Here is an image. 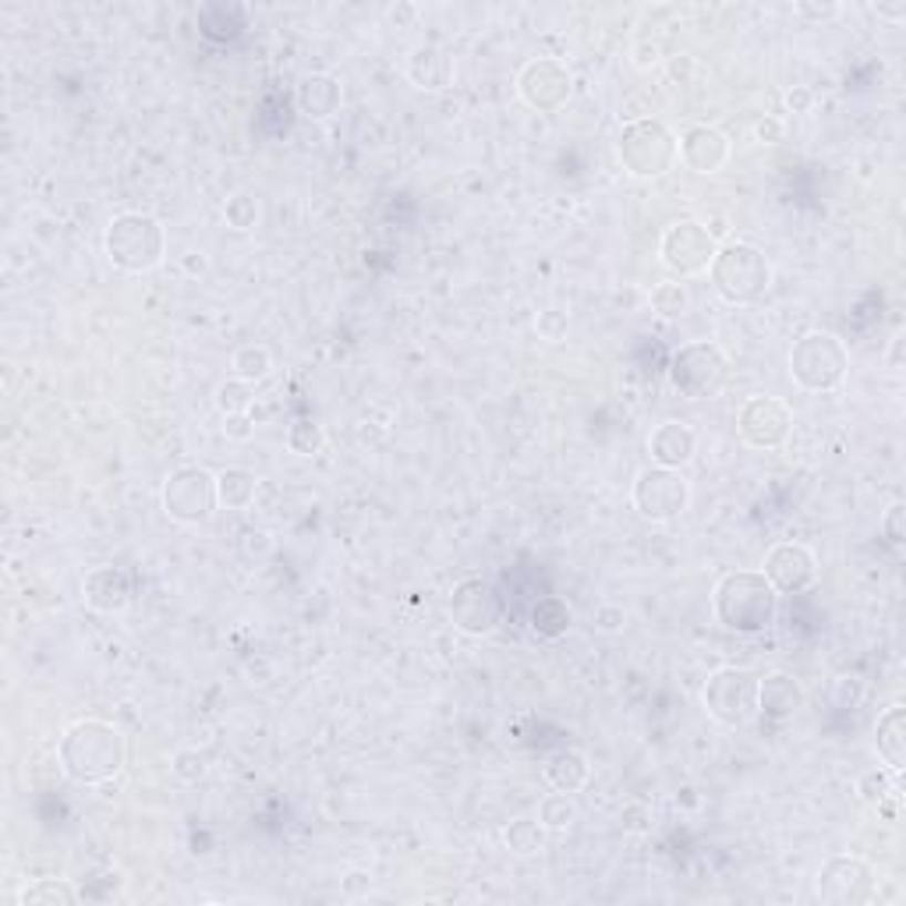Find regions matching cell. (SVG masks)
I'll use <instances>...</instances> for the list:
<instances>
[{
    "instance_id": "6da1fadb",
    "label": "cell",
    "mask_w": 906,
    "mask_h": 906,
    "mask_svg": "<svg viewBox=\"0 0 906 906\" xmlns=\"http://www.w3.org/2000/svg\"><path fill=\"white\" fill-rule=\"evenodd\" d=\"M61 769L71 783L100 786L121 775L128 761V740L106 719H79L61 737Z\"/></svg>"
},
{
    "instance_id": "7a4b0ae2",
    "label": "cell",
    "mask_w": 906,
    "mask_h": 906,
    "mask_svg": "<svg viewBox=\"0 0 906 906\" xmlns=\"http://www.w3.org/2000/svg\"><path fill=\"white\" fill-rule=\"evenodd\" d=\"M712 612L730 634H765L779 616V591L761 570H730L712 591Z\"/></svg>"
},
{
    "instance_id": "3957f363",
    "label": "cell",
    "mask_w": 906,
    "mask_h": 906,
    "mask_svg": "<svg viewBox=\"0 0 906 906\" xmlns=\"http://www.w3.org/2000/svg\"><path fill=\"white\" fill-rule=\"evenodd\" d=\"M709 274H712L715 295L730 305H758L772 291V262L765 251L751 241L719 245Z\"/></svg>"
},
{
    "instance_id": "277c9868",
    "label": "cell",
    "mask_w": 906,
    "mask_h": 906,
    "mask_svg": "<svg viewBox=\"0 0 906 906\" xmlns=\"http://www.w3.org/2000/svg\"><path fill=\"white\" fill-rule=\"evenodd\" d=\"M103 251L121 274H150L163 262L167 234L150 213H121L103 230Z\"/></svg>"
},
{
    "instance_id": "5b68a950",
    "label": "cell",
    "mask_w": 906,
    "mask_h": 906,
    "mask_svg": "<svg viewBox=\"0 0 906 906\" xmlns=\"http://www.w3.org/2000/svg\"><path fill=\"white\" fill-rule=\"evenodd\" d=\"M850 369L846 343L828 330H807L790 348V379L807 393H832Z\"/></svg>"
},
{
    "instance_id": "8992f818",
    "label": "cell",
    "mask_w": 906,
    "mask_h": 906,
    "mask_svg": "<svg viewBox=\"0 0 906 906\" xmlns=\"http://www.w3.org/2000/svg\"><path fill=\"white\" fill-rule=\"evenodd\" d=\"M616 153H620V163L627 167V174L645 177V181L662 177L680 156L673 132H669L662 121H651V117L624 124L620 142H616Z\"/></svg>"
},
{
    "instance_id": "52a82bcc",
    "label": "cell",
    "mask_w": 906,
    "mask_h": 906,
    "mask_svg": "<svg viewBox=\"0 0 906 906\" xmlns=\"http://www.w3.org/2000/svg\"><path fill=\"white\" fill-rule=\"evenodd\" d=\"M730 379V358L712 340H691L669 361V383L687 401L715 397Z\"/></svg>"
},
{
    "instance_id": "ba28073f",
    "label": "cell",
    "mask_w": 906,
    "mask_h": 906,
    "mask_svg": "<svg viewBox=\"0 0 906 906\" xmlns=\"http://www.w3.org/2000/svg\"><path fill=\"white\" fill-rule=\"evenodd\" d=\"M506 620V599L485 577H464L450 591V624L467 638H488Z\"/></svg>"
},
{
    "instance_id": "9c48e42d",
    "label": "cell",
    "mask_w": 906,
    "mask_h": 906,
    "mask_svg": "<svg viewBox=\"0 0 906 906\" xmlns=\"http://www.w3.org/2000/svg\"><path fill=\"white\" fill-rule=\"evenodd\" d=\"M216 506H220L216 475H209L206 467H177L163 482V514L177 524H206L216 514Z\"/></svg>"
},
{
    "instance_id": "30bf717a",
    "label": "cell",
    "mask_w": 906,
    "mask_h": 906,
    "mask_svg": "<svg viewBox=\"0 0 906 906\" xmlns=\"http://www.w3.org/2000/svg\"><path fill=\"white\" fill-rule=\"evenodd\" d=\"M704 712H709L719 727H744V722L758 712V677L740 666H722L709 677L701 691Z\"/></svg>"
},
{
    "instance_id": "8fae6325",
    "label": "cell",
    "mask_w": 906,
    "mask_h": 906,
    "mask_svg": "<svg viewBox=\"0 0 906 906\" xmlns=\"http://www.w3.org/2000/svg\"><path fill=\"white\" fill-rule=\"evenodd\" d=\"M814 893L828 906H864L878 896V878L875 867L857 854H840L828 857L819 867L814 878Z\"/></svg>"
},
{
    "instance_id": "7c38bea8",
    "label": "cell",
    "mask_w": 906,
    "mask_h": 906,
    "mask_svg": "<svg viewBox=\"0 0 906 906\" xmlns=\"http://www.w3.org/2000/svg\"><path fill=\"white\" fill-rule=\"evenodd\" d=\"M630 500H634V511H638L645 521L669 524L687 511V503H691V485H687L680 471L651 464L634 478Z\"/></svg>"
},
{
    "instance_id": "4fadbf2b",
    "label": "cell",
    "mask_w": 906,
    "mask_h": 906,
    "mask_svg": "<svg viewBox=\"0 0 906 906\" xmlns=\"http://www.w3.org/2000/svg\"><path fill=\"white\" fill-rule=\"evenodd\" d=\"M719 251L715 234L698 224V220H677L673 227H666L662 245H659V259L669 274L677 277H698L712 266Z\"/></svg>"
},
{
    "instance_id": "5bb4252c",
    "label": "cell",
    "mask_w": 906,
    "mask_h": 906,
    "mask_svg": "<svg viewBox=\"0 0 906 906\" xmlns=\"http://www.w3.org/2000/svg\"><path fill=\"white\" fill-rule=\"evenodd\" d=\"M517 93L521 100L538 114H556L564 111L570 93H574V75L564 61L556 58H535L521 68L517 75Z\"/></svg>"
},
{
    "instance_id": "9a60e30c",
    "label": "cell",
    "mask_w": 906,
    "mask_h": 906,
    "mask_svg": "<svg viewBox=\"0 0 906 906\" xmlns=\"http://www.w3.org/2000/svg\"><path fill=\"white\" fill-rule=\"evenodd\" d=\"M737 432L754 450H779L793 432V411L779 397H751L737 414Z\"/></svg>"
},
{
    "instance_id": "2e32d148",
    "label": "cell",
    "mask_w": 906,
    "mask_h": 906,
    "mask_svg": "<svg viewBox=\"0 0 906 906\" xmlns=\"http://www.w3.org/2000/svg\"><path fill=\"white\" fill-rule=\"evenodd\" d=\"M761 574L769 577V585L779 595H801L814 585L819 577V559L801 542H779L765 553V564H761Z\"/></svg>"
},
{
    "instance_id": "e0dca14e",
    "label": "cell",
    "mask_w": 906,
    "mask_h": 906,
    "mask_svg": "<svg viewBox=\"0 0 906 906\" xmlns=\"http://www.w3.org/2000/svg\"><path fill=\"white\" fill-rule=\"evenodd\" d=\"M677 150H680V156L687 163V171H694L701 177L719 174L722 167H727L730 153H733L730 138L722 135L719 128H712V124H694V128H687L683 138L677 142Z\"/></svg>"
},
{
    "instance_id": "ac0fdd59",
    "label": "cell",
    "mask_w": 906,
    "mask_h": 906,
    "mask_svg": "<svg viewBox=\"0 0 906 906\" xmlns=\"http://www.w3.org/2000/svg\"><path fill=\"white\" fill-rule=\"evenodd\" d=\"M82 599L96 612H121L132 606V574L124 567H93L82 581Z\"/></svg>"
},
{
    "instance_id": "d6986e66",
    "label": "cell",
    "mask_w": 906,
    "mask_h": 906,
    "mask_svg": "<svg viewBox=\"0 0 906 906\" xmlns=\"http://www.w3.org/2000/svg\"><path fill=\"white\" fill-rule=\"evenodd\" d=\"M295 106L298 114L308 121H330L333 114H340L343 106V85L337 75H301L295 85Z\"/></svg>"
},
{
    "instance_id": "ffe728a7",
    "label": "cell",
    "mask_w": 906,
    "mask_h": 906,
    "mask_svg": "<svg viewBox=\"0 0 906 906\" xmlns=\"http://www.w3.org/2000/svg\"><path fill=\"white\" fill-rule=\"evenodd\" d=\"M804 709V687L793 673L775 669L765 680H758V712L772 722H790Z\"/></svg>"
},
{
    "instance_id": "44dd1931",
    "label": "cell",
    "mask_w": 906,
    "mask_h": 906,
    "mask_svg": "<svg viewBox=\"0 0 906 906\" xmlns=\"http://www.w3.org/2000/svg\"><path fill=\"white\" fill-rule=\"evenodd\" d=\"M694 450H698V436L683 422H662L651 429L648 436V457L656 467H687L694 461Z\"/></svg>"
},
{
    "instance_id": "7402d4cb",
    "label": "cell",
    "mask_w": 906,
    "mask_h": 906,
    "mask_svg": "<svg viewBox=\"0 0 906 906\" xmlns=\"http://www.w3.org/2000/svg\"><path fill=\"white\" fill-rule=\"evenodd\" d=\"M408 79L419 89H429V93H443V89L453 82V58L432 43L414 47L408 58Z\"/></svg>"
},
{
    "instance_id": "603a6c76",
    "label": "cell",
    "mask_w": 906,
    "mask_h": 906,
    "mask_svg": "<svg viewBox=\"0 0 906 906\" xmlns=\"http://www.w3.org/2000/svg\"><path fill=\"white\" fill-rule=\"evenodd\" d=\"M546 783L559 793H577L588 779H591V765H588V754L574 751V748H559L546 758Z\"/></svg>"
},
{
    "instance_id": "cb8c5ba5",
    "label": "cell",
    "mask_w": 906,
    "mask_h": 906,
    "mask_svg": "<svg viewBox=\"0 0 906 906\" xmlns=\"http://www.w3.org/2000/svg\"><path fill=\"white\" fill-rule=\"evenodd\" d=\"M875 748H878V758L893 772L906 769V709H903V704H893V709L878 719Z\"/></svg>"
},
{
    "instance_id": "d4e9b609",
    "label": "cell",
    "mask_w": 906,
    "mask_h": 906,
    "mask_svg": "<svg viewBox=\"0 0 906 906\" xmlns=\"http://www.w3.org/2000/svg\"><path fill=\"white\" fill-rule=\"evenodd\" d=\"M259 493V475L248 467H224L216 475V496H220V506L227 511H248L256 503Z\"/></svg>"
},
{
    "instance_id": "484cf974",
    "label": "cell",
    "mask_w": 906,
    "mask_h": 906,
    "mask_svg": "<svg viewBox=\"0 0 906 906\" xmlns=\"http://www.w3.org/2000/svg\"><path fill=\"white\" fill-rule=\"evenodd\" d=\"M528 620H532V630L538 634L542 641H556L574 627V609L564 599H556V595H546V599H538L532 606Z\"/></svg>"
},
{
    "instance_id": "4316f807",
    "label": "cell",
    "mask_w": 906,
    "mask_h": 906,
    "mask_svg": "<svg viewBox=\"0 0 906 906\" xmlns=\"http://www.w3.org/2000/svg\"><path fill=\"white\" fill-rule=\"evenodd\" d=\"M269 372H274V354H269V348H262V343H245V348L230 354L234 379H245V383L256 387L262 379H269Z\"/></svg>"
},
{
    "instance_id": "83f0119b",
    "label": "cell",
    "mask_w": 906,
    "mask_h": 906,
    "mask_svg": "<svg viewBox=\"0 0 906 906\" xmlns=\"http://www.w3.org/2000/svg\"><path fill=\"white\" fill-rule=\"evenodd\" d=\"M503 846L517 857H535L546 850V828H542V822H532V819H514L503 828Z\"/></svg>"
},
{
    "instance_id": "f1b7e54d",
    "label": "cell",
    "mask_w": 906,
    "mask_h": 906,
    "mask_svg": "<svg viewBox=\"0 0 906 906\" xmlns=\"http://www.w3.org/2000/svg\"><path fill=\"white\" fill-rule=\"evenodd\" d=\"M648 305H651V312H659L662 319H683L687 312H691V291H687V284H680V280H666V284L651 287Z\"/></svg>"
},
{
    "instance_id": "f546056e",
    "label": "cell",
    "mask_w": 906,
    "mask_h": 906,
    "mask_svg": "<svg viewBox=\"0 0 906 906\" xmlns=\"http://www.w3.org/2000/svg\"><path fill=\"white\" fill-rule=\"evenodd\" d=\"M79 893L64 878H40L22 893V906H75Z\"/></svg>"
},
{
    "instance_id": "4dcf8cb0",
    "label": "cell",
    "mask_w": 906,
    "mask_h": 906,
    "mask_svg": "<svg viewBox=\"0 0 906 906\" xmlns=\"http://www.w3.org/2000/svg\"><path fill=\"white\" fill-rule=\"evenodd\" d=\"M538 822L546 832H567L574 822H577V804H574V796L570 793H549V796H542V804H538Z\"/></svg>"
},
{
    "instance_id": "1f68e13d",
    "label": "cell",
    "mask_w": 906,
    "mask_h": 906,
    "mask_svg": "<svg viewBox=\"0 0 906 906\" xmlns=\"http://www.w3.org/2000/svg\"><path fill=\"white\" fill-rule=\"evenodd\" d=\"M259 216H262V206H259V195H251V192H234L227 203H224V220L227 227L234 230H256L259 227Z\"/></svg>"
},
{
    "instance_id": "d6a6232c",
    "label": "cell",
    "mask_w": 906,
    "mask_h": 906,
    "mask_svg": "<svg viewBox=\"0 0 906 906\" xmlns=\"http://www.w3.org/2000/svg\"><path fill=\"white\" fill-rule=\"evenodd\" d=\"M213 401H216V411L220 414H248L251 404H256V390H251V383H245V379H224L220 387H216L213 393Z\"/></svg>"
},
{
    "instance_id": "836d02e7",
    "label": "cell",
    "mask_w": 906,
    "mask_h": 906,
    "mask_svg": "<svg viewBox=\"0 0 906 906\" xmlns=\"http://www.w3.org/2000/svg\"><path fill=\"white\" fill-rule=\"evenodd\" d=\"M322 446H326V432L312 419H298L287 429V450L298 453V457H316V453H322Z\"/></svg>"
},
{
    "instance_id": "e575fe53",
    "label": "cell",
    "mask_w": 906,
    "mask_h": 906,
    "mask_svg": "<svg viewBox=\"0 0 906 906\" xmlns=\"http://www.w3.org/2000/svg\"><path fill=\"white\" fill-rule=\"evenodd\" d=\"M893 769H872V772H864L857 779V793H861V801L864 804H872V807H882L889 796H896V783H893Z\"/></svg>"
},
{
    "instance_id": "d590c367",
    "label": "cell",
    "mask_w": 906,
    "mask_h": 906,
    "mask_svg": "<svg viewBox=\"0 0 906 906\" xmlns=\"http://www.w3.org/2000/svg\"><path fill=\"white\" fill-rule=\"evenodd\" d=\"M171 769H174V775L181 779V783H203L206 772H209V761H206L203 751L185 748V751H177V754H174Z\"/></svg>"
},
{
    "instance_id": "8d00e7d4",
    "label": "cell",
    "mask_w": 906,
    "mask_h": 906,
    "mask_svg": "<svg viewBox=\"0 0 906 906\" xmlns=\"http://www.w3.org/2000/svg\"><path fill=\"white\" fill-rule=\"evenodd\" d=\"M535 333L546 340V343H559V340H567L570 333V316L564 312V308H542V312L535 316Z\"/></svg>"
},
{
    "instance_id": "74e56055",
    "label": "cell",
    "mask_w": 906,
    "mask_h": 906,
    "mask_svg": "<svg viewBox=\"0 0 906 906\" xmlns=\"http://www.w3.org/2000/svg\"><path fill=\"white\" fill-rule=\"evenodd\" d=\"M882 538L889 542V546H903V538H906V506L899 500L882 517Z\"/></svg>"
},
{
    "instance_id": "f35d334b",
    "label": "cell",
    "mask_w": 906,
    "mask_h": 906,
    "mask_svg": "<svg viewBox=\"0 0 906 906\" xmlns=\"http://www.w3.org/2000/svg\"><path fill=\"white\" fill-rule=\"evenodd\" d=\"M591 627L603 630V634H620L627 627V609L606 603V606H599V609L591 612Z\"/></svg>"
},
{
    "instance_id": "ab89813d",
    "label": "cell",
    "mask_w": 906,
    "mask_h": 906,
    "mask_svg": "<svg viewBox=\"0 0 906 906\" xmlns=\"http://www.w3.org/2000/svg\"><path fill=\"white\" fill-rule=\"evenodd\" d=\"M274 553V538H269L262 528H245L241 532V556L248 559H262Z\"/></svg>"
},
{
    "instance_id": "60d3db41",
    "label": "cell",
    "mask_w": 906,
    "mask_h": 906,
    "mask_svg": "<svg viewBox=\"0 0 906 906\" xmlns=\"http://www.w3.org/2000/svg\"><path fill=\"white\" fill-rule=\"evenodd\" d=\"M224 436L234 443H248L256 436V419L251 414H224Z\"/></svg>"
},
{
    "instance_id": "b9f144b4",
    "label": "cell",
    "mask_w": 906,
    "mask_h": 906,
    "mask_svg": "<svg viewBox=\"0 0 906 906\" xmlns=\"http://www.w3.org/2000/svg\"><path fill=\"white\" fill-rule=\"evenodd\" d=\"M624 828L627 832H648L651 828V807L641 801H630L624 807Z\"/></svg>"
},
{
    "instance_id": "7bdbcfd3",
    "label": "cell",
    "mask_w": 906,
    "mask_h": 906,
    "mask_svg": "<svg viewBox=\"0 0 906 906\" xmlns=\"http://www.w3.org/2000/svg\"><path fill=\"white\" fill-rule=\"evenodd\" d=\"M793 11L801 18H811V22H828V18L840 14V4H811V0H801Z\"/></svg>"
},
{
    "instance_id": "ee69618b",
    "label": "cell",
    "mask_w": 906,
    "mask_h": 906,
    "mask_svg": "<svg viewBox=\"0 0 906 906\" xmlns=\"http://www.w3.org/2000/svg\"><path fill=\"white\" fill-rule=\"evenodd\" d=\"M811 103H814V96H811V89H804V85H793L786 93V106L793 114H807Z\"/></svg>"
},
{
    "instance_id": "f6af8a7d",
    "label": "cell",
    "mask_w": 906,
    "mask_h": 906,
    "mask_svg": "<svg viewBox=\"0 0 906 906\" xmlns=\"http://www.w3.org/2000/svg\"><path fill=\"white\" fill-rule=\"evenodd\" d=\"M659 61H662V47L659 43L634 47V64H638V68H651V64H659Z\"/></svg>"
},
{
    "instance_id": "bcb514c9",
    "label": "cell",
    "mask_w": 906,
    "mask_h": 906,
    "mask_svg": "<svg viewBox=\"0 0 906 906\" xmlns=\"http://www.w3.org/2000/svg\"><path fill=\"white\" fill-rule=\"evenodd\" d=\"M181 269L192 274V277H198V274H206V269H209V259L203 256V251H192L188 259H181Z\"/></svg>"
},
{
    "instance_id": "7dc6e473",
    "label": "cell",
    "mask_w": 906,
    "mask_h": 906,
    "mask_svg": "<svg viewBox=\"0 0 906 906\" xmlns=\"http://www.w3.org/2000/svg\"><path fill=\"white\" fill-rule=\"evenodd\" d=\"M758 138L779 142V138H783V124H779V121H761V124H758Z\"/></svg>"
},
{
    "instance_id": "c3c4849f",
    "label": "cell",
    "mask_w": 906,
    "mask_h": 906,
    "mask_svg": "<svg viewBox=\"0 0 906 906\" xmlns=\"http://www.w3.org/2000/svg\"><path fill=\"white\" fill-rule=\"evenodd\" d=\"M878 14L889 18V22H899V18H906V0H899V4H878Z\"/></svg>"
},
{
    "instance_id": "681fc988",
    "label": "cell",
    "mask_w": 906,
    "mask_h": 906,
    "mask_svg": "<svg viewBox=\"0 0 906 906\" xmlns=\"http://www.w3.org/2000/svg\"><path fill=\"white\" fill-rule=\"evenodd\" d=\"M390 14H393V22H411V18H414V8H401V11L393 8Z\"/></svg>"
}]
</instances>
